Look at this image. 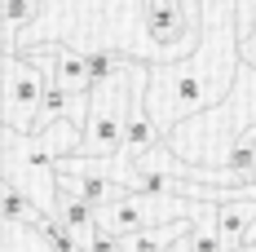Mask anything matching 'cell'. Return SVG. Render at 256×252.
Segmentation results:
<instances>
[{"mask_svg":"<svg viewBox=\"0 0 256 252\" xmlns=\"http://www.w3.org/2000/svg\"><path fill=\"white\" fill-rule=\"evenodd\" d=\"M256 226V199L248 190H234V199L216 203V212H212V230H216V239H221V248L234 252L248 243V234Z\"/></svg>","mask_w":256,"mask_h":252,"instance_id":"6","label":"cell"},{"mask_svg":"<svg viewBox=\"0 0 256 252\" xmlns=\"http://www.w3.org/2000/svg\"><path fill=\"white\" fill-rule=\"evenodd\" d=\"M58 190H66V195H76V199L93 203L98 212L102 208H115L120 199H128L132 190L128 186H120L115 177H102V173H88V168H71V164H58Z\"/></svg>","mask_w":256,"mask_h":252,"instance_id":"5","label":"cell"},{"mask_svg":"<svg viewBox=\"0 0 256 252\" xmlns=\"http://www.w3.org/2000/svg\"><path fill=\"white\" fill-rule=\"evenodd\" d=\"M194 221H172V226H154V230H142V234H132L124 239V252H168L177 239L190 234Z\"/></svg>","mask_w":256,"mask_h":252,"instance_id":"9","label":"cell"},{"mask_svg":"<svg viewBox=\"0 0 256 252\" xmlns=\"http://www.w3.org/2000/svg\"><path fill=\"white\" fill-rule=\"evenodd\" d=\"M36 18H40V0H4V45Z\"/></svg>","mask_w":256,"mask_h":252,"instance_id":"10","label":"cell"},{"mask_svg":"<svg viewBox=\"0 0 256 252\" xmlns=\"http://www.w3.org/2000/svg\"><path fill=\"white\" fill-rule=\"evenodd\" d=\"M44 84L49 76H40V67L31 58L4 53V128L36 137V120L44 106Z\"/></svg>","mask_w":256,"mask_h":252,"instance_id":"2","label":"cell"},{"mask_svg":"<svg viewBox=\"0 0 256 252\" xmlns=\"http://www.w3.org/2000/svg\"><path fill=\"white\" fill-rule=\"evenodd\" d=\"M234 252H256V243H252V239H248V243H243V248H234Z\"/></svg>","mask_w":256,"mask_h":252,"instance_id":"14","label":"cell"},{"mask_svg":"<svg viewBox=\"0 0 256 252\" xmlns=\"http://www.w3.org/2000/svg\"><path fill=\"white\" fill-rule=\"evenodd\" d=\"M190 252H226L221 239H216V230H212V217H204V221L190 226Z\"/></svg>","mask_w":256,"mask_h":252,"instance_id":"11","label":"cell"},{"mask_svg":"<svg viewBox=\"0 0 256 252\" xmlns=\"http://www.w3.org/2000/svg\"><path fill=\"white\" fill-rule=\"evenodd\" d=\"M248 239H252V243H256V226H252V234H248Z\"/></svg>","mask_w":256,"mask_h":252,"instance_id":"15","label":"cell"},{"mask_svg":"<svg viewBox=\"0 0 256 252\" xmlns=\"http://www.w3.org/2000/svg\"><path fill=\"white\" fill-rule=\"evenodd\" d=\"M168 252H190V234H186V239H177V243H172Z\"/></svg>","mask_w":256,"mask_h":252,"instance_id":"13","label":"cell"},{"mask_svg":"<svg viewBox=\"0 0 256 252\" xmlns=\"http://www.w3.org/2000/svg\"><path fill=\"white\" fill-rule=\"evenodd\" d=\"M53 217H58L66 230H71L80 243H88V239L102 230V221H98V208H93V203H84V199H76V195H66V190L58 195V208H53Z\"/></svg>","mask_w":256,"mask_h":252,"instance_id":"7","label":"cell"},{"mask_svg":"<svg viewBox=\"0 0 256 252\" xmlns=\"http://www.w3.org/2000/svg\"><path fill=\"white\" fill-rule=\"evenodd\" d=\"M44 217H53V212H44L40 203H31L22 195V186L14 181V177H4V226H40Z\"/></svg>","mask_w":256,"mask_h":252,"instance_id":"8","label":"cell"},{"mask_svg":"<svg viewBox=\"0 0 256 252\" xmlns=\"http://www.w3.org/2000/svg\"><path fill=\"white\" fill-rule=\"evenodd\" d=\"M4 252H9V248H4Z\"/></svg>","mask_w":256,"mask_h":252,"instance_id":"17","label":"cell"},{"mask_svg":"<svg viewBox=\"0 0 256 252\" xmlns=\"http://www.w3.org/2000/svg\"><path fill=\"white\" fill-rule=\"evenodd\" d=\"M248 195H252V199H256V186H252V190H248Z\"/></svg>","mask_w":256,"mask_h":252,"instance_id":"16","label":"cell"},{"mask_svg":"<svg viewBox=\"0 0 256 252\" xmlns=\"http://www.w3.org/2000/svg\"><path fill=\"white\" fill-rule=\"evenodd\" d=\"M128 133V93L124 80L110 84V98L93 93V111H88V128H84V155H120Z\"/></svg>","mask_w":256,"mask_h":252,"instance_id":"3","label":"cell"},{"mask_svg":"<svg viewBox=\"0 0 256 252\" xmlns=\"http://www.w3.org/2000/svg\"><path fill=\"white\" fill-rule=\"evenodd\" d=\"M234 36L230 23L216 36V27L199 31V53L190 62H168V67H150V89H146V106L150 120L164 133H177L181 120H190L204 106H221L230 98L238 67H234Z\"/></svg>","mask_w":256,"mask_h":252,"instance_id":"1","label":"cell"},{"mask_svg":"<svg viewBox=\"0 0 256 252\" xmlns=\"http://www.w3.org/2000/svg\"><path fill=\"white\" fill-rule=\"evenodd\" d=\"M142 14H146V31L159 49H194L199 45V31H186V14H181V0H142Z\"/></svg>","mask_w":256,"mask_h":252,"instance_id":"4","label":"cell"},{"mask_svg":"<svg viewBox=\"0 0 256 252\" xmlns=\"http://www.w3.org/2000/svg\"><path fill=\"white\" fill-rule=\"evenodd\" d=\"M84 252H124V239H115V234H106V230H98L88 243H84Z\"/></svg>","mask_w":256,"mask_h":252,"instance_id":"12","label":"cell"}]
</instances>
